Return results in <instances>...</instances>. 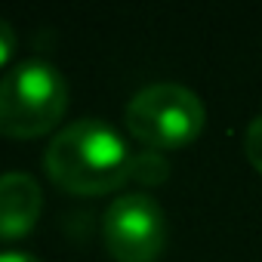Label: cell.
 I'll use <instances>...</instances> for the list:
<instances>
[{
	"label": "cell",
	"instance_id": "cell-7",
	"mask_svg": "<svg viewBox=\"0 0 262 262\" xmlns=\"http://www.w3.org/2000/svg\"><path fill=\"white\" fill-rule=\"evenodd\" d=\"M244 155L250 167L262 176V114H256L244 129Z\"/></svg>",
	"mask_w": 262,
	"mask_h": 262
},
{
	"label": "cell",
	"instance_id": "cell-2",
	"mask_svg": "<svg viewBox=\"0 0 262 262\" xmlns=\"http://www.w3.org/2000/svg\"><path fill=\"white\" fill-rule=\"evenodd\" d=\"M68 111L65 74L43 62L25 59L7 68L0 77V136L37 139L62 123Z\"/></svg>",
	"mask_w": 262,
	"mask_h": 262
},
{
	"label": "cell",
	"instance_id": "cell-9",
	"mask_svg": "<svg viewBox=\"0 0 262 262\" xmlns=\"http://www.w3.org/2000/svg\"><path fill=\"white\" fill-rule=\"evenodd\" d=\"M0 262H40L34 253H25V250H4L0 253Z\"/></svg>",
	"mask_w": 262,
	"mask_h": 262
},
{
	"label": "cell",
	"instance_id": "cell-1",
	"mask_svg": "<svg viewBox=\"0 0 262 262\" xmlns=\"http://www.w3.org/2000/svg\"><path fill=\"white\" fill-rule=\"evenodd\" d=\"M129 161L133 151L126 139L99 117H80L62 126L43 151L50 182L77 198H99L123 188L129 182Z\"/></svg>",
	"mask_w": 262,
	"mask_h": 262
},
{
	"label": "cell",
	"instance_id": "cell-4",
	"mask_svg": "<svg viewBox=\"0 0 262 262\" xmlns=\"http://www.w3.org/2000/svg\"><path fill=\"white\" fill-rule=\"evenodd\" d=\"M167 234V213L145 191L114 198L102 219V241L114 262H158Z\"/></svg>",
	"mask_w": 262,
	"mask_h": 262
},
{
	"label": "cell",
	"instance_id": "cell-3",
	"mask_svg": "<svg viewBox=\"0 0 262 262\" xmlns=\"http://www.w3.org/2000/svg\"><path fill=\"white\" fill-rule=\"evenodd\" d=\"M129 136L155 151H179L191 145L207 123V108L201 96L182 83H148L123 111Z\"/></svg>",
	"mask_w": 262,
	"mask_h": 262
},
{
	"label": "cell",
	"instance_id": "cell-8",
	"mask_svg": "<svg viewBox=\"0 0 262 262\" xmlns=\"http://www.w3.org/2000/svg\"><path fill=\"white\" fill-rule=\"evenodd\" d=\"M16 43H19V37H16V28L0 16V68H4L10 59H13V53H16Z\"/></svg>",
	"mask_w": 262,
	"mask_h": 262
},
{
	"label": "cell",
	"instance_id": "cell-6",
	"mask_svg": "<svg viewBox=\"0 0 262 262\" xmlns=\"http://www.w3.org/2000/svg\"><path fill=\"white\" fill-rule=\"evenodd\" d=\"M129 179L145 185V188L164 185L170 179V161L164 158V151H155V148L133 151V161H129Z\"/></svg>",
	"mask_w": 262,
	"mask_h": 262
},
{
	"label": "cell",
	"instance_id": "cell-5",
	"mask_svg": "<svg viewBox=\"0 0 262 262\" xmlns=\"http://www.w3.org/2000/svg\"><path fill=\"white\" fill-rule=\"evenodd\" d=\"M43 213V191L31 173H0V244L28 237Z\"/></svg>",
	"mask_w": 262,
	"mask_h": 262
}]
</instances>
